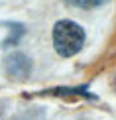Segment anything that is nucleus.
I'll return each mask as SVG.
<instances>
[{
    "label": "nucleus",
    "mask_w": 116,
    "mask_h": 120,
    "mask_svg": "<svg viewBox=\"0 0 116 120\" xmlns=\"http://www.w3.org/2000/svg\"><path fill=\"white\" fill-rule=\"evenodd\" d=\"M53 47L61 57H73L85 45V30L73 20H59L53 26Z\"/></svg>",
    "instance_id": "f257e3e1"
},
{
    "label": "nucleus",
    "mask_w": 116,
    "mask_h": 120,
    "mask_svg": "<svg viewBox=\"0 0 116 120\" xmlns=\"http://www.w3.org/2000/svg\"><path fill=\"white\" fill-rule=\"evenodd\" d=\"M4 71L12 79H26L32 73V59L22 51H14L4 59Z\"/></svg>",
    "instance_id": "f03ea898"
},
{
    "label": "nucleus",
    "mask_w": 116,
    "mask_h": 120,
    "mask_svg": "<svg viewBox=\"0 0 116 120\" xmlns=\"http://www.w3.org/2000/svg\"><path fill=\"white\" fill-rule=\"evenodd\" d=\"M106 2L108 0H65V4H69L73 8H81V10H93V8H98Z\"/></svg>",
    "instance_id": "7ed1b4c3"
},
{
    "label": "nucleus",
    "mask_w": 116,
    "mask_h": 120,
    "mask_svg": "<svg viewBox=\"0 0 116 120\" xmlns=\"http://www.w3.org/2000/svg\"><path fill=\"white\" fill-rule=\"evenodd\" d=\"M10 24H12V22H10ZM12 28H14V30H12V36L4 39V47H8V45H16V43L20 41V38L24 36V32H26L22 24H12Z\"/></svg>",
    "instance_id": "20e7f679"
}]
</instances>
